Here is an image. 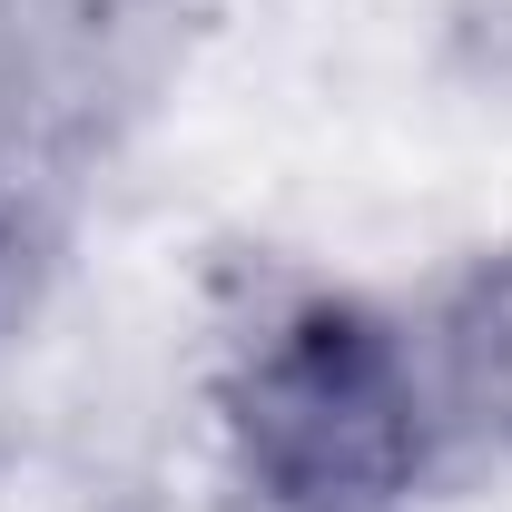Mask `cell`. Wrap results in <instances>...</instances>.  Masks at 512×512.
I'll return each instance as SVG.
<instances>
[{
  "label": "cell",
  "instance_id": "1",
  "mask_svg": "<svg viewBox=\"0 0 512 512\" xmlns=\"http://www.w3.org/2000/svg\"><path fill=\"white\" fill-rule=\"evenodd\" d=\"M227 444L266 512H404L424 473V394L365 306L306 296L247 345Z\"/></svg>",
  "mask_w": 512,
  "mask_h": 512
},
{
  "label": "cell",
  "instance_id": "2",
  "mask_svg": "<svg viewBox=\"0 0 512 512\" xmlns=\"http://www.w3.org/2000/svg\"><path fill=\"white\" fill-rule=\"evenodd\" d=\"M10 256L20 247H10V207H0V296H10Z\"/></svg>",
  "mask_w": 512,
  "mask_h": 512
}]
</instances>
